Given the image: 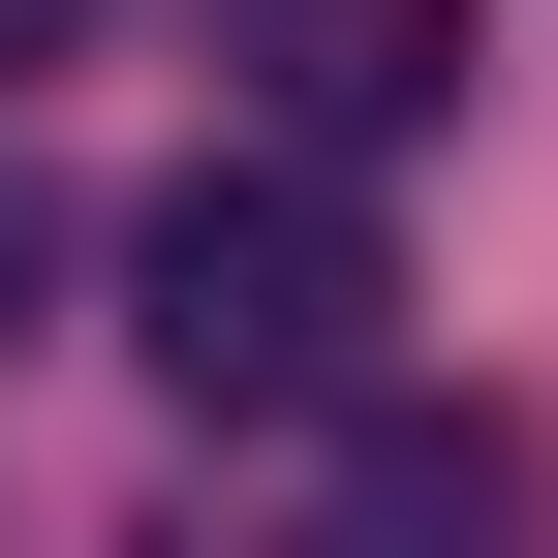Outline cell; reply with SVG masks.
Here are the masks:
<instances>
[{
  "label": "cell",
  "instance_id": "obj_4",
  "mask_svg": "<svg viewBox=\"0 0 558 558\" xmlns=\"http://www.w3.org/2000/svg\"><path fill=\"white\" fill-rule=\"evenodd\" d=\"M62 32H94V0H0V94H32V62H62Z\"/></svg>",
  "mask_w": 558,
  "mask_h": 558
},
{
  "label": "cell",
  "instance_id": "obj_3",
  "mask_svg": "<svg viewBox=\"0 0 558 558\" xmlns=\"http://www.w3.org/2000/svg\"><path fill=\"white\" fill-rule=\"evenodd\" d=\"M218 62L279 94V156H403V124H465V0H218Z\"/></svg>",
  "mask_w": 558,
  "mask_h": 558
},
{
  "label": "cell",
  "instance_id": "obj_1",
  "mask_svg": "<svg viewBox=\"0 0 558 558\" xmlns=\"http://www.w3.org/2000/svg\"><path fill=\"white\" fill-rule=\"evenodd\" d=\"M373 311H403V248H373V186H341V156H186L156 218H124V341H156L218 435L373 403Z\"/></svg>",
  "mask_w": 558,
  "mask_h": 558
},
{
  "label": "cell",
  "instance_id": "obj_2",
  "mask_svg": "<svg viewBox=\"0 0 558 558\" xmlns=\"http://www.w3.org/2000/svg\"><path fill=\"white\" fill-rule=\"evenodd\" d=\"M279 558H558V435L527 403H341Z\"/></svg>",
  "mask_w": 558,
  "mask_h": 558
},
{
  "label": "cell",
  "instance_id": "obj_5",
  "mask_svg": "<svg viewBox=\"0 0 558 558\" xmlns=\"http://www.w3.org/2000/svg\"><path fill=\"white\" fill-rule=\"evenodd\" d=\"M32 279H62V218H32V186H0V311H32Z\"/></svg>",
  "mask_w": 558,
  "mask_h": 558
}]
</instances>
